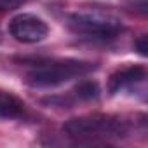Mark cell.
<instances>
[{
    "mask_svg": "<svg viewBox=\"0 0 148 148\" xmlns=\"http://www.w3.org/2000/svg\"><path fill=\"white\" fill-rule=\"evenodd\" d=\"M9 33L14 40L21 44H37L47 37L49 26L42 18L23 12L9 21Z\"/></svg>",
    "mask_w": 148,
    "mask_h": 148,
    "instance_id": "cell-4",
    "label": "cell"
},
{
    "mask_svg": "<svg viewBox=\"0 0 148 148\" xmlns=\"http://www.w3.org/2000/svg\"><path fill=\"white\" fill-rule=\"evenodd\" d=\"M66 26L71 33L91 42H110L124 32V25L117 18L98 11L73 12L66 18Z\"/></svg>",
    "mask_w": 148,
    "mask_h": 148,
    "instance_id": "cell-3",
    "label": "cell"
},
{
    "mask_svg": "<svg viewBox=\"0 0 148 148\" xmlns=\"http://www.w3.org/2000/svg\"><path fill=\"white\" fill-rule=\"evenodd\" d=\"M145 80H146V68L141 64H129L112 73V77L108 79V92L112 96L131 92L136 87L143 86Z\"/></svg>",
    "mask_w": 148,
    "mask_h": 148,
    "instance_id": "cell-5",
    "label": "cell"
},
{
    "mask_svg": "<svg viewBox=\"0 0 148 148\" xmlns=\"http://www.w3.org/2000/svg\"><path fill=\"white\" fill-rule=\"evenodd\" d=\"M96 68V63L84 59H37L30 63L25 73V82L35 89H49L87 77Z\"/></svg>",
    "mask_w": 148,
    "mask_h": 148,
    "instance_id": "cell-2",
    "label": "cell"
},
{
    "mask_svg": "<svg viewBox=\"0 0 148 148\" xmlns=\"http://www.w3.org/2000/svg\"><path fill=\"white\" fill-rule=\"evenodd\" d=\"M134 49L138 51V54L146 56V51H148V45H146V35H141V37L134 42Z\"/></svg>",
    "mask_w": 148,
    "mask_h": 148,
    "instance_id": "cell-9",
    "label": "cell"
},
{
    "mask_svg": "<svg viewBox=\"0 0 148 148\" xmlns=\"http://www.w3.org/2000/svg\"><path fill=\"white\" fill-rule=\"evenodd\" d=\"M28 117V106L21 98L0 89V120H21Z\"/></svg>",
    "mask_w": 148,
    "mask_h": 148,
    "instance_id": "cell-6",
    "label": "cell"
},
{
    "mask_svg": "<svg viewBox=\"0 0 148 148\" xmlns=\"http://www.w3.org/2000/svg\"><path fill=\"white\" fill-rule=\"evenodd\" d=\"M73 98L79 101H94L99 98V86L94 80H82L73 89Z\"/></svg>",
    "mask_w": 148,
    "mask_h": 148,
    "instance_id": "cell-7",
    "label": "cell"
},
{
    "mask_svg": "<svg viewBox=\"0 0 148 148\" xmlns=\"http://www.w3.org/2000/svg\"><path fill=\"white\" fill-rule=\"evenodd\" d=\"M30 2H33V0H0V12L18 9V7L26 5V4H30Z\"/></svg>",
    "mask_w": 148,
    "mask_h": 148,
    "instance_id": "cell-8",
    "label": "cell"
},
{
    "mask_svg": "<svg viewBox=\"0 0 148 148\" xmlns=\"http://www.w3.org/2000/svg\"><path fill=\"white\" fill-rule=\"evenodd\" d=\"M138 127L145 129V117L136 120V117L92 113L66 120L63 124V132L77 143H108L131 136Z\"/></svg>",
    "mask_w": 148,
    "mask_h": 148,
    "instance_id": "cell-1",
    "label": "cell"
}]
</instances>
